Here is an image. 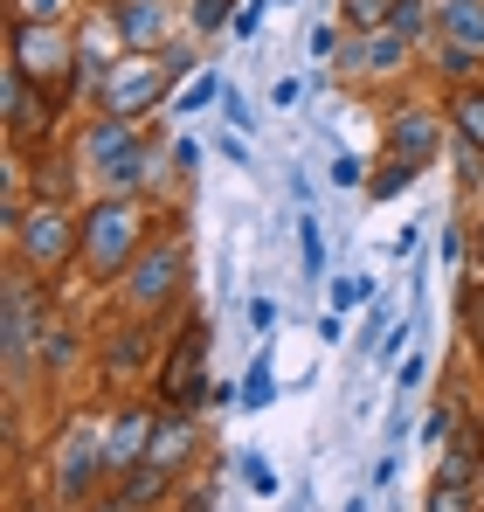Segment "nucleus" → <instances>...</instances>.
<instances>
[{"instance_id": "1", "label": "nucleus", "mask_w": 484, "mask_h": 512, "mask_svg": "<svg viewBox=\"0 0 484 512\" xmlns=\"http://www.w3.org/2000/svg\"><path fill=\"white\" fill-rule=\"evenodd\" d=\"M7 70H21L28 84L49 90V97H70V84L83 77V49H77V35H63V21L14 14L7 21Z\"/></svg>"}, {"instance_id": "2", "label": "nucleus", "mask_w": 484, "mask_h": 512, "mask_svg": "<svg viewBox=\"0 0 484 512\" xmlns=\"http://www.w3.org/2000/svg\"><path fill=\"white\" fill-rule=\"evenodd\" d=\"M14 256H21V270L28 277H63L70 263H83V215H70L56 194H42L28 215H21V229H14Z\"/></svg>"}, {"instance_id": "3", "label": "nucleus", "mask_w": 484, "mask_h": 512, "mask_svg": "<svg viewBox=\"0 0 484 512\" xmlns=\"http://www.w3.org/2000/svg\"><path fill=\"white\" fill-rule=\"evenodd\" d=\"M139 250H146V208L132 194H104L83 215V270L90 277H125Z\"/></svg>"}, {"instance_id": "4", "label": "nucleus", "mask_w": 484, "mask_h": 512, "mask_svg": "<svg viewBox=\"0 0 484 512\" xmlns=\"http://www.w3.org/2000/svg\"><path fill=\"white\" fill-rule=\"evenodd\" d=\"M83 167L104 180V194H132V187L153 173V146L139 139V118L97 111V125L83 132Z\"/></svg>"}, {"instance_id": "5", "label": "nucleus", "mask_w": 484, "mask_h": 512, "mask_svg": "<svg viewBox=\"0 0 484 512\" xmlns=\"http://www.w3.org/2000/svg\"><path fill=\"white\" fill-rule=\"evenodd\" d=\"M118 284H125V305H132V312H160V305H173V298H180V284H187V250H180V236L146 243Z\"/></svg>"}, {"instance_id": "6", "label": "nucleus", "mask_w": 484, "mask_h": 512, "mask_svg": "<svg viewBox=\"0 0 484 512\" xmlns=\"http://www.w3.org/2000/svg\"><path fill=\"white\" fill-rule=\"evenodd\" d=\"M201 353H208V333H201V319H187L180 340H173V353L160 360V409H201V402H208Z\"/></svg>"}, {"instance_id": "7", "label": "nucleus", "mask_w": 484, "mask_h": 512, "mask_svg": "<svg viewBox=\"0 0 484 512\" xmlns=\"http://www.w3.org/2000/svg\"><path fill=\"white\" fill-rule=\"evenodd\" d=\"M180 70H187V56H173V63H153V56H139L132 70H118V77L104 84V111H118V118H139V111H153Z\"/></svg>"}, {"instance_id": "8", "label": "nucleus", "mask_w": 484, "mask_h": 512, "mask_svg": "<svg viewBox=\"0 0 484 512\" xmlns=\"http://www.w3.org/2000/svg\"><path fill=\"white\" fill-rule=\"evenodd\" d=\"M97 471H104V443H97L90 423H77L63 436V450H56V499H63V506H90Z\"/></svg>"}, {"instance_id": "9", "label": "nucleus", "mask_w": 484, "mask_h": 512, "mask_svg": "<svg viewBox=\"0 0 484 512\" xmlns=\"http://www.w3.org/2000/svg\"><path fill=\"white\" fill-rule=\"evenodd\" d=\"M381 139H388V153H395V160H415V167H429V160H436V139H443V118H436L429 104H395Z\"/></svg>"}, {"instance_id": "10", "label": "nucleus", "mask_w": 484, "mask_h": 512, "mask_svg": "<svg viewBox=\"0 0 484 512\" xmlns=\"http://www.w3.org/2000/svg\"><path fill=\"white\" fill-rule=\"evenodd\" d=\"M153 429H160V409H146V402L118 409V423L104 429V471H132V464H146Z\"/></svg>"}, {"instance_id": "11", "label": "nucleus", "mask_w": 484, "mask_h": 512, "mask_svg": "<svg viewBox=\"0 0 484 512\" xmlns=\"http://www.w3.org/2000/svg\"><path fill=\"white\" fill-rule=\"evenodd\" d=\"M339 63L353 77H395L408 63V35H395V28H353V42H346Z\"/></svg>"}, {"instance_id": "12", "label": "nucleus", "mask_w": 484, "mask_h": 512, "mask_svg": "<svg viewBox=\"0 0 484 512\" xmlns=\"http://www.w3.org/2000/svg\"><path fill=\"white\" fill-rule=\"evenodd\" d=\"M7 132L14 139H35V132H49L56 125V111H63V97H49V90H35L21 70H7Z\"/></svg>"}, {"instance_id": "13", "label": "nucleus", "mask_w": 484, "mask_h": 512, "mask_svg": "<svg viewBox=\"0 0 484 512\" xmlns=\"http://www.w3.org/2000/svg\"><path fill=\"white\" fill-rule=\"evenodd\" d=\"M111 21H118V35H125L132 56H153L166 42V28H173L166 0H111Z\"/></svg>"}, {"instance_id": "14", "label": "nucleus", "mask_w": 484, "mask_h": 512, "mask_svg": "<svg viewBox=\"0 0 484 512\" xmlns=\"http://www.w3.org/2000/svg\"><path fill=\"white\" fill-rule=\"evenodd\" d=\"M436 28H443V42L484 56V0H436Z\"/></svg>"}, {"instance_id": "15", "label": "nucleus", "mask_w": 484, "mask_h": 512, "mask_svg": "<svg viewBox=\"0 0 484 512\" xmlns=\"http://www.w3.org/2000/svg\"><path fill=\"white\" fill-rule=\"evenodd\" d=\"M153 464H166V471H180L187 457H194V416L187 409H160V429H153V450H146Z\"/></svg>"}, {"instance_id": "16", "label": "nucleus", "mask_w": 484, "mask_h": 512, "mask_svg": "<svg viewBox=\"0 0 484 512\" xmlns=\"http://www.w3.org/2000/svg\"><path fill=\"white\" fill-rule=\"evenodd\" d=\"M35 333H49V319H42V305H35V291H28V284H14V291H7V353L21 360Z\"/></svg>"}, {"instance_id": "17", "label": "nucleus", "mask_w": 484, "mask_h": 512, "mask_svg": "<svg viewBox=\"0 0 484 512\" xmlns=\"http://www.w3.org/2000/svg\"><path fill=\"white\" fill-rule=\"evenodd\" d=\"M166 492H173V471H166V464H153V457H146V464H132V471H125V485H118V499H125L132 512L160 506Z\"/></svg>"}, {"instance_id": "18", "label": "nucleus", "mask_w": 484, "mask_h": 512, "mask_svg": "<svg viewBox=\"0 0 484 512\" xmlns=\"http://www.w3.org/2000/svg\"><path fill=\"white\" fill-rule=\"evenodd\" d=\"M443 118H450V132H457V146L484 153V90H478V84H464V90H457Z\"/></svg>"}, {"instance_id": "19", "label": "nucleus", "mask_w": 484, "mask_h": 512, "mask_svg": "<svg viewBox=\"0 0 484 512\" xmlns=\"http://www.w3.org/2000/svg\"><path fill=\"white\" fill-rule=\"evenodd\" d=\"M478 464H484L478 429H464L450 450H436V478H443V485H478Z\"/></svg>"}, {"instance_id": "20", "label": "nucleus", "mask_w": 484, "mask_h": 512, "mask_svg": "<svg viewBox=\"0 0 484 512\" xmlns=\"http://www.w3.org/2000/svg\"><path fill=\"white\" fill-rule=\"evenodd\" d=\"M146 353H153V333H146V326H118L111 346H104V374H132Z\"/></svg>"}, {"instance_id": "21", "label": "nucleus", "mask_w": 484, "mask_h": 512, "mask_svg": "<svg viewBox=\"0 0 484 512\" xmlns=\"http://www.w3.org/2000/svg\"><path fill=\"white\" fill-rule=\"evenodd\" d=\"M388 28L415 42L422 28H436V0H395V14H388Z\"/></svg>"}, {"instance_id": "22", "label": "nucleus", "mask_w": 484, "mask_h": 512, "mask_svg": "<svg viewBox=\"0 0 484 512\" xmlns=\"http://www.w3.org/2000/svg\"><path fill=\"white\" fill-rule=\"evenodd\" d=\"M415 173H422L415 160H395V153H388V167H381L374 180H367V194H374V201H395V194H402V187L415 180Z\"/></svg>"}, {"instance_id": "23", "label": "nucleus", "mask_w": 484, "mask_h": 512, "mask_svg": "<svg viewBox=\"0 0 484 512\" xmlns=\"http://www.w3.org/2000/svg\"><path fill=\"white\" fill-rule=\"evenodd\" d=\"M277 395V374H270V353H256L249 360V381H242V409H263Z\"/></svg>"}, {"instance_id": "24", "label": "nucleus", "mask_w": 484, "mask_h": 512, "mask_svg": "<svg viewBox=\"0 0 484 512\" xmlns=\"http://www.w3.org/2000/svg\"><path fill=\"white\" fill-rule=\"evenodd\" d=\"M422 512H478V485H429V506Z\"/></svg>"}, {"instance_id": "25", "label": "nucleus", "mask_w": 484, "mask_h": 512, "mask_svg": "<svg viewBox=\"0 0 484 512\" xmlns=\"http://www.w3.org/2000/svg\"><path fill=\"white\" fill-rule=\"evenodd\" d=\"M339 14H346V28H388L395 0H339Z\"/></svg>"}, {"instance_id": "26", "label": "nucleus", "mask_w": 484, "mask_h": 512, "mask_svg": "<svg viewBox=\"0 0 484 512\" xmlns=\"http://www.w3.org/2000/svg\"><path fill=\"white\" fill-rule=\"evenodd\" d=\"M457 319H464V333H471V340L484 346V277L471 284V291H464V305H457Z\"/></svg>"}, {"instance_id": "27", "label": "nucleus", "mask_w": 484, "mask_h": 512, "mask_svg": "<svg viewBox=\"0 0 484 512\" xmlns=\"http://www.w3.org/2000/svg\"><path fill=\"white\" fill-rule=\"evenodd\" d=\"M422 443H429V450H450V443H457V416H450V409H436V416L422 423Z\"/></svg>"}, {"instance_id": "28", "label": "nucleus", "mask_w": 484, "mask_h": 512, "mask_svg": "<svg viewBox=\"0 0 484 512\" xmlns=\"http://www.w3.org/2000/svg\"><path fill=\"white\" fill-rule=\"evenodd\" d=\"M429 63H436V70H443V77H457V84H464V77H471V63H478V56H471V49H457V42H443V56H429Z\"/></svg>"}, {"instance_id": "29", "label": "nucleus", "mask_w": 484, "mask_h": 512, "mask_svg": "<svg viewBox=\"0 0 484 512\" xmlns=\"http://www.w3.org/2000/svg\"><path fill=\"white\" fill-rule=\"evenodd\" d=\"M208 97H229V90H222V77H194V84H187V97H180L173 111H201Z\"/></svg>"}, {"instance_id": "30", "label": "nucleus", "mask_w": 484, "mask_h": 512, "mask_svg": "<svg viewBox=\"0 0 484 512\" xmlns=\"http://www.w3.org/2000/svg\"><path fill=\"white\" fill-rule=\"evenodd\" d=\"M242 478H249V492H263V499H277V471H270L263 457H242Z\"/></svg>"}, {"instance_id": "31", "label": "nucleus", "mask_w": 484, "mask_h": 512, "mask_svg": "<svg viewBox=\"0 0 484 512\" xmlns=\"http://www.w3.org/2000/svg\"><path fill=\"white\" fill-rule=\"evenodd\" d=\"M70 353H77V346H70V333H63V326H49V333H42V367H63Z\"/></svg>"}, {"instance_id": "32", "label": "nucleus", "mask_w": 484, "mask_h": 512, "mask_svg": "<svg viewBox=\"0 0 484 512\" xmlns=\"http://www.w3.org/2000/svg\"><path fill=\"white\" fill-rule=\"evenodd\" d=\"M298 243H305V270L319 277V270H325V243H319V222H298Z\"/></svg>"}, {"instance_id": "33", "label": "nucleus", "mask_w": 484, "mask_h": 512, "mask_svg": "<svg viewBox=\"0 0 484 512\" xmlns=\"http://www.w3.org/2000/svg\"><path fill=\"white\" fill-rule=\"evenodd\" d=\"M339 49H346L339 28H312V56H319V63H339Z\"/></svg>"}, {"instance_id": "34", "label": "nucleus", "mask_w": 484, "mask_h": 512, "mask_svg": "<svg viewBox=\"0 0 484 512\" xmlns=\"http://www.w3.org/2000/svg\"><path fill=\"white\" fill-rule=\"evenodd\" d=\"M367 291H374V284H367V277H339V284H332V305H360V298H367Z\"/></svg>"}, {"instance_id": "35", "label": "nucleus", "mask_w": 484, "mask_h": 512, "mask_svg": "<svg viewBox=\"0 0 484 512\" xmlns=\"http://www.w3.org/2000/svg\"><path fill=\"white\" fill-rule=\"evenodd\" d=\"M229 21V0H194V28H222Z\"/></svg>"}, {"instance_id": "36", "label": "nucleus", "mask_w": 484, "mask_h": 512, "mask_svg": "<svg viewBox=\"0 0 484 512\" xmlns=\"http://www.w3.org/2000/svg\"><path fill=\"white\" fill-rule=\"evenodd\" d=\"M70 0H14V14H28V21H56Z\"/></svg>"}, {"instance_id": "37", "label": "nucleus", "mask_w": 484, "mask_h": 512, "mask_svg": "<svg viewBox=\"0 0 484 512\" xmlns=\"http://www.w3.org/2000/svg\"><path fill=\"white\" fill-rule=\"evenodd\" d=\"M249 326H256V333H277V305L256 298V305H249Z\"/></svg>"}, {"instance_id": "38", "label": "nucleus", "mask_w": 484, "mask_h": 512, "mask_svg": "<svg viewBox=\"0 0 484 512\" xmlns=\"http://www.w3.org/2000/svg\"><path fill=\"white\" fill-rule=\"evenodd\" d=\"M332 180H339V187H360V160H353V153H339V160H332Z\"/></svg>"}, {"instance_id": "39", "label": "nucleus", "mask_w": 484, "mask_h": 512, "mask_svg": "<svg viewBox=\"0 0 484 512\" xmlns=\"http://www.w3.org/2000/svg\"><path fill=\"white\" fill-rule=\"evenodd\" d=\"M90 512H132V506H125V499H104V506H97V499H90Z\"/></svg>"}, {"instance_id": "40", "label": "nucleus", "mask_w": 484, "mask_h": 512, "mask_svg": "<svg viewBox=\"0 0 484 512\" xmlns=\"http://www.w3.org/2000/svg\"><path fill=\"white\" fill-rule=\"evenodd\" d=\"M346 512H367V499H353V506H346Z\"/></svg>"}]
</instances>
